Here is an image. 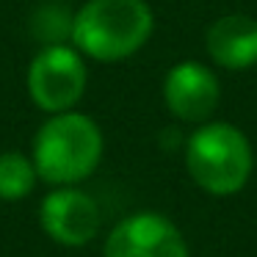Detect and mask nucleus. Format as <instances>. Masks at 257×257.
I'll return each instance as SVG.
<instances>
[{"mask_svg": "<svg viewBox=\"0 0 257 257\" xmlns=\"http://www.w3.org/2000/svg\"><path fill=\"white\" fill-rule=\"evenodd\" d=\"M105 152L100 124L80 111L50 113L39 124L31 147V161L47 185H80L97 172Z\"/></svg>", "mask_w": 257, "mask_h": 257, "instance_id": "1", "label": "nucleus"}, {"mask_svg": "<svg viewBox=\"0 0 257 257\" xmlns=\"http://www.w3.org/2000/svg\"><path fill=\"white\" fill-rule=\"evenodd\" d=\"M155 31L147 0H86L72 14L69 42L86 58L116 64L136 56Z\"/></svg>", "mask_w": 257, "mask_h": 257, "instance_id": "2", "label": "nucleus"}, {"mask_svg": "<svg viewBox=\"0 0 257 257\" xmlns=\"http://www.w3.org/2000/svg\"><path fill=\"white\" fill-rule=\"evenodd\" d=\"M185 172L210 196H232L246 188L254 169L251 141L229 122H202L185 139Z\"/></svg>", "mask_w": 257, "mask_h": 257, "instance_id": "3", "label": "nucleus"}, {"mask_svg": "<svg viewBox=\"0 0 257 257\" xmlns=\"http://www.w3.org/2000/svg\"><path fill=\"white\" fill-rule=\"evenodd\" d=\"M89 86V67L86 56L72 45H45L28 64L25 89L39 111L61 113L72 111L86 94Z\"/></svg>", "mask_w": 257, "mask_h": 257, "instance_id": "4", "label": "nucleus"}, {"mask_svg": "<svg viewBox=\"0 0 257 257\" xmlns=\"http://www.w3.org/2000/svg\"><path fill=\"white\" fill-rule=\"evenodd\" d=\"M39 227L58 246L83 249L100 232L102 210L80 185H56L39 202Z\"/></svg>", "mask_w": 257, "mask_h": 257, "instance_id": "5", "label": "nucleus"}, {"mask_svg": "<svg viewBox=\"0 0 257 257\" xmlns=\"http://www.w3.org/2000/svg\"><path fill=\"white\" fill-rule=\"evenodd\" d=\"M102 257H191V249L169 216L139 210L116 221L105 238Z\"/></svg>", "mask_w": 257, "mask_h": 257, "instance_id": "6", "label": "nucleus"}, {"mask_svg": "<svg viewBox=\"0 0 257 257\" xmlns=\"http://www.w3.org/2000/svg\"><path fill=\"white\" fill-rule=\"evenodd\" d=\"M163 105L174 119L188 124L210 122L221 100L216 72L202 61H177L163 78Z\"/></svg>", "mask_w": 257, "mask_h": 257, "instance_id": "7", "label": "nucleus"}, {"mask_svg": "<svg viewBox=\"0 0 257 257\" xmlns=\"http://www.w3.org/2000/svg\"><path fill=\"white\" fill-rule=\"evenodd\" d=\"M205 50L210 61L229 72L257 67V20L249 14H224L205 31Z\"/></svg>", "mask_w": 257, "mask_h": 257, "instance_id": "8", "label": "nucleus"}, {"mask_svg": "<svg viewBox=\"0 0 257 257\" xmlns=\"http://www.w3.org/2000/svg\"><path fill=\"white\" fill-rule=\"evenodd\" d=\"M39 183L31 155L20 150L0 152V202H20Z\"/></svg>", "mask_w": 257, "mask_h": 257, "instance_id": "9", "label": "nucleus"}]
</instances>
